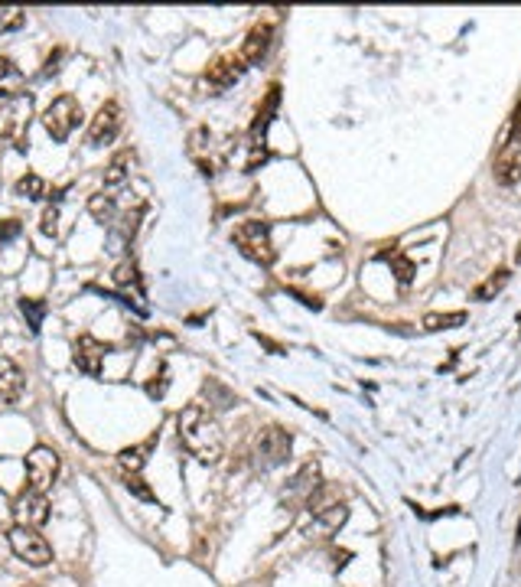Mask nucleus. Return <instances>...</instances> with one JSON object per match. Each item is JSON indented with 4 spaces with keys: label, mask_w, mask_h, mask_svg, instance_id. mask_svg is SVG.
Segmentation results:
<instances>
[{
    "label": "nucleus",
    "mask_w": 521,
    "mask_h": 587,
    "mask_svg": "<svg viewBox=\"0 0 521 587\" xmlns=\"http://www.w3.org/2000/svg\"><path fill=\"white\" fill-rule=\"evenodd\" d=\"M176 431H180V444L190 457H196L199 464L212 466L219 464L225 454V434H222L219 421L212 411L202 405H186L176 415Z\"/></svg>",
    "instance_id": "obj_1"
},
{
    "label": "nucleus",
    "mask_w": 521,
    "mask_h": 587,
    "mask_svg": "<svg viewBox=\"0 0 521 587\" xmlns=\"http://www.w3.org/2000/svg\"><path fill=\"white\" fill-rule=\"evenodd\" d=\"M231 242L238 248L245 258H251L254 264H274L277 252H274V242H271V225L260 223V219H245V223L235 225V232H231Z\"/></svg>",
    "instance_id": "obj_2"
},
{
    "label": "nucleus",
    "mask_w": 521,
    "mask_h": 587,
    "mask_svg": "<svg viewBox=\"0 0 521 587\" xmlns=\"http://www.w3.org/2000/svg\"><path fill=\"white\" fill-rule=\"evenodd\" d=\"M30 121H33V95H17V98L0 102V137L17 144L20 151L27 147Z\"/></svg>",
    "instance_id": "obj_3"
},
{
    "label": "nucleus",
    "mask_w": 521,
    "mask_h": 587,
    "mask_svg": "<svg viewBox=\"0 0 521 587\" xmlns=\"http://www.w3.org/2000/svg\"><path fill=\"white\" fill-rule=\"evenodd\" d=\"M291 447H293V437L287 427H281V425L260 427L258 437H254V464H258L260 470H271V466L287 464Z\"/></svg>",
    "instance_id": "obj_4"
},
{
    "label": "nucleus",
    "mask_w": 521,
    "mask_h": 587,
    "mask_svg": "<svg viewBox=\"0 0 521 587\" xmlns=\"http://www.w3.org/2000/svg\"><path fill=\"white\" fill-rule=\"evenodd\" d=\"M82 121V105L79 98H72V95H59L56 102L43 112V128L50 134L56 144H66L72 137V131L79 128Z\"/></svg>",
    "instance_id": "obj_5"
},
{
    "label": "nucleus",
    "mask_w": 521,
    "mask_h": 587,
    "mask_svg": "<svg viewBox=\"0 0 521 587\" xmlns=\"http://www.w3.org/2000/svg\"><path fill=\"white\" fill-rule=\"evenodd\" d=\"M23 466H27V483H30V489L46 493V489L56 483V476H59V454L46 444H36L30 454L23 457Z\"/></svg>",
    "instance_id": "obj_6"
},
{
    "label": "nucleus",
    "mask_w": 521,
    "mask_h": 587,
    "mask_svg": "<svg viewBox=\"0 0 521 587\" xmlns=\"http://www.w3.org/2000/svg\"><path fill=\"white\" fill-rule=\"evenodd\" d=\"M7 542H11L13 555L20 558V561H27V565L33 567H46L52 561V548L50 542L36 532V528H23V526H13L11 532H7Z\"/></svg>",
    "instance_id": "obj_7"
},
{
    "label": "nucleus",
    "mask_w": 521,
    "mask_h": 587,
    "mask_svg": "<svg viewBox=\"0 0 521 587\" xmlns=\"http://www.w3.org/2000/svg\"><path fill=\"white\" fill-rule=\"evenodd\" d=\"M13 519H17V526L23 528H43L50 522V499L46 493H36V489H23L20 497L13 499Z\"/></svg>",
    "instance_id": "obj_8"
},
{
    "label": "nucleus",
    "mask_w": 521,
    "mask_h": 587,
    "mask_svg": "<svg viewBox=\"0 0 521 587\" xmlns=\"http://www.w3.org/2000/svg\"><path fill=\"white\" fill-rule=\"evenodd\" d=\"M108 353H111V346L95 340L91 333H82L79 340L72 343V363H75L79 372L91 375V379H98L101 375V365H105V356Z\"/></svg>",
    "instance_id": "obj_9"
},
{
    "label": "nucleus",
    "mask_w": 521,
    "mask_h": 587,
    "mask_svg": "<svg viewBox=\"0 0 521 587\" xmlns=\"http://www.w3.org/2000/svg\"><path fill=\"white\" fill-rule=\"evenodd\" d=\"M121 124H124L121 105L118 102H105L98 112H95V118H91V124H89V144L91 147H105V144H111L114 137H118Z\"/></svg>",
    "instance_id": "obj_10"
},
{
    "label": "nucleus",
    "mask_w": 521,
    "mask_h": 587,
    "mask_svg": "<svg viewBox=\"0 0 521 587\" xmlns=\"http://www.w3.org/2000/svg\"><path fill=\"white\" fill-rule=\"evenodd\" d=\"M271 43H274V27L271 23H258L254 30L245 36V43H241V62L248 66V62H260L264 56H268V50H271Z\"/></svg>",
    "instance_id": "obj_11"
},
{
    "label": "nucleus",
    "mask_w": 521,
    "mask_h": 587,
    "mask_svg": "<svg viewBox=\"0 0 521 587\" xmlns=\"http://www.w3.org/2000/svg\"><path fill=\"white\" fill-rule=\"evenodd\" d=\"M245 72V62H241V56H219V59L212 62L209 72H206V79H209L212 89H231L235 82H238V75Z\"/></svg>",
    "instance_id": "obj_12"
},
{
    "label": "nucleus",
    "mask_w": 521,
    "mask_h": 587,
    "mask_svg": "<svg viewBox=\"0 0 521 587\" xmlns=\"http://www.w3.org/2000/svg\"><path fill=\"white\" fill-rule=\"evenodd\" d=\"M492 173H495V183H502V186H515V183L521 180V147L518 144H509V147L495 157Z\"/></svg>",
    "instance_id": "obj_13"
},
{
    "label": "nucleus",
    "mask_w": 521,
    "mask_h": 587,
    "mask_svg": "<svg viewBox=\"0 0 521 587\" xmlns=\"http://www.w3.org/2000/svg\"><path fill=\"white\" fill-rule=\"evenodd\" d=\"M20 395H23L20 365L13 363V359H7V356H0V402L13 405V402H20Z\"/></svg>",
    "instance_id": "obj_14"
},
{
    "label": "nucleus",
    "mask_w": 521,
    "mask_h": 587,
    "mask_svg": "<svg viewBox=\"0 0 521 587\" xmlns=\"http://www.w3.org/2000/svg\"><path fill=\"white\" fill-rule=\"evenodd\" d=\"M17 95H27V79L23 72L13 66V59L0 56V98H17Z\"/></svg>",
    "instance_id": "obj_15"
},
{
    "label": "nucleus",
    "mask_w": 521,
    "mask_h": 587,
    "mask_svg": "<svg viewBox=\"0 0 521 587\" xmlns=\"http://www.w3.org/2000/svg\"><path fill=\"white\" fill-rule=\"evenodd\" d=\"M316 489H320V464H316V460H310V464H303L300 474L291 480V497L293 499H303V503H307V499H310Z\"/></svg>",
    "instance_id": "obj_16"
},
{
    "label": "nucleus",
    "mask_w": 521,
    "mask_h": 587,
    "mask_svg": "<svg viewBox=\"0 0 521 587\" xmlns=\"http://www.w3.org/2000/svg\"><path fill=\"white\" fill-rule=\"evenodd\" d=\"M151 450H153V437H151V441H144V444L124 447V450L118 454V466L124 470V476H137V474H141Z\"/></svg>",
    "instance_id": "obj_17"
},
{
    "label": "nucleus",
    "mask_w": 521,
    "mask_h": 587,
    "mask_svg": "<svg viewBox=\"0 0 521 587\" xmlns=\"http://www.w3.org/2000/svg\"><path fill=\"white\" fill-rule=\"evenodd\" d=\"M130 163H134V151H118L114 157H111L108 170H105V186H118V183H124L130 176Z\"/></svg>",
    "instance_id": "obj_18"
},
{
    "label": "nucleus",
    "mask_w": 521,
    "mask_h": 587,
    "mask_svg": "<svg viewBox=\"0 0 521 587\" xmlns=\"http://www.w3.org/2000/svg\"><path fill=\"white\" fill-rule=\"evenodd\" d=\"M277 102H281V89L277 85H271V91H268V102H264V108L258 112V121L251 124V147L258 151V137H264V128H268V121H271L274 108H277Z\"/></svg>",
    "instance_id": "obj_19"
},
{
    "label": "nucleus",
    "mask_w": 521,
    "mask_h": 587,
    "mask_svg": "<svg viewBox=\"0 0 521 587\" xmlns=\"http://www.w3.org/2000/svg\"><path fill=\"white\" fill-rule=\"evenodd\" d=\"M17 196H23V200H46L50 196V183L43 180L40 173H27V176L17 180Z\"/></svg>",
    "instance_id": "obj_20"
},
{
    "label": "nucleus",
    "mask_w": 521,
    "mask_h": 587,
    "mask_svg": "<svg viewBox=\"0 0 521 587\" xmlns=\"http://www.w3.org/2000/svg\"><path fill=\"white\" fill-rule=\"evenodd\" d=\"M349 519V509H346V503H339V506L326 509V513H320V516H313V522L326 532V536H332L336 528H342V522Z\"/></svg>",
    "instance_id": "obj_21"
},
{
    "label": "nucleus",
    "mask_w": 521,
    "mask_h": 587,
    "mask_svg": "<svg viewBox=\"0 0 521 587\" xmlns=\"http://www.w3.org/2000/svg\"><path fill=\"white\" fill-rule=\"evenodd\" d=\"M466 324V314L463 310H453V314H427L424 317V330H431V333H437V330H453V326H463Z\"/></svg>",
    "instance_id": "obj_22"
},
{
    "label": "nucleus",
    "mask_w": 521,
    "mask_h": 587,
    "mask_svg": "<svg viewBox=\"0 0 521 587\" xmlns=\"http://www.w3.org/2000/svg\"><path fill=\"white\" fill-rule=\"evenodd\" d=\"M505 284H509V271L502 268V271L489 274V278H486V281H482L479 287L472 291V297H476V301H492V297H495V294H499Z\"/></svg>",
    "instance_id": "obj_23"
},
{
    "label": "nucleus",
    "mask_w": 521,
    "mask_h": 587,
    "mask_svg": "<svg viewBox=\"0 0 521 587\" xmlns=\"http://www.w3.org/2000/svg\"><path fill=\"white\" fill-rule=\"evenodd\" d=\"M89 213L95 215L98 223H111V219H114V200L105 196V192H95L89 200Z\"/></svg>",
    "instance_id": "obj_24"
},
{
    "label": "nucleus",
    "mask_w": 521,
    "mask_h": 587,
    "mask_svg": "<svg viewBox=\"0 0 521 587\" xmlns=\"http://www.w3.org/2000/svg\"><path fill=\"white\" fill-rule=\"evenodd\" d=\"M114 284H118V287H134V284H141V278H137V264L121 262L118 268H114Z\"/></svg>",
    "instance_id": "obj_25"
},
{
    "label": "nucleus",
    "mask_w": 521,
    "mask_h": 587,
    "mask_svg": "<svg viewBox=\"0 0 521 587\" xmlns=\"http://www.w3.org/2000/svg\"><path fill=\"white\" fill-rule=\"evenodd\" d=\"M391 264H394V274H398V281L401 284H411L414 281V262L411 258H404V254H385Z\"/></svg>",
    "instance_id": "obj_26"
},
{
    "label": "nucleus",
    "mask_w": 521,
    "mask_h": 587,
    "mask_svg": "<svg viewBox=\"0 0 521 587\" xmlns=\"http://www.w3.org/2000/svg\"><path fill=\"white\" fill-rule=\"evenodd\" d=\"M20 310H23L27 317H30V330L36 333V330H40L43 314H46V304H43V301H27V297H23V301H20Z\"/></svg>",
    "instance_id": "obj_27"
},
{
    "label": "nucleus",
    "mask_w": 521,
    "mask_h": 587,
    "mask_svg": "<svg viewBox=\"0 0 521 587\" xmlns=\"http://www.w3.org/2000/svg\"><path fill=\"white\" fill-rule=\"evenodd\" d=\"M40 229H43V235H59V206H46L43 209V219H40Z\"/></svg>",
    "instance_id": "obj_28"
},
{
    "label": "nucleus",
    "mask_w": 521,
    "mask_h": 587,
    "mask_svg": "<svg viewBox=\"0 0 521 587\" xmlns=\"http://www.w3.org/2000/svg\"><path fill=\"white\" fill-rule=\"evenodd\" d=\"M124 486H128V489H130V493H134V497L147 499V503H157V497H153L151 489H147V486H144V480H141V476H124Z\"/></svg>",
    "instance_id": "obj_29"
},
{
    "label": "nucleus",
    "mask_w": 521,
    "mask_h": 587,
    "mask_svg": "<svg viewBox=\"0 0 521 587\" xmlns=\"http://www.w3.org/2000/svg\"><path fill=\"white\" fill-rule=\"evenodd\" d=\"M23 27V11L11 7V11H0V30H17Z\"/></svg>",
    "instance_id": "obj_30"
},
{
    "label": "nucleus",
    "mask_w": 521,
    "mask_h": 587,
    "mask_svg": "<svg viewBox=\"0 0 521 587\" xmlns=\"http://www.w3.org/2000/svg\"><path fill=\"white\" fill-rule=\"evenodd\" d=\"M20 232V223H17V219H11V223L4 225V232H0V239H11V235H17Z\"/></svg>",
    "instance_id": "obj_31"
},
{
    "label": "nucleus",
    "mask_w": 521,
    "mask_h": 587,
    "mask_svg": "<svg viewBox=\"0 0 521 587\" xmlns=\"http://www.w3.org/2000/svg\"><path fill=\"white\" fill-rule=\"evenodd\" d=\"M511 128H515V144L521 147V108H518V114H515V121H511Z\"/></svg>",
    "instance_id": "obj_32"
},
{
    "label": "nucleus",
    "mask_w": 521,
    "mask_h": 587,
    "mask_svg": "<svg viewBox=\"0 0 521 587\" xmlns=\"http://www.w3.org/2000/svg\"><path fill=\"white\" fill-rule=\"evenodd\" d=\"M515 262H518V264H521V245H518V252H515Z\"/></svg>",
    "instance_id": "obj_33"
},
{
    "label": "nucleus",
    "mask_w": 521,
    "mask_h": 587,
    "mask_svg": "<svg viewBox=\"0 0 521 587\" xmlns=\"http://www.w3.org/2000/svg\"><path fill=\"white\" fill-rule=\"evenodd\" d=\"M20 587H40V584H20Z\"/></svg>",
    "instance_id": "obj_34"
}]
</instances>
